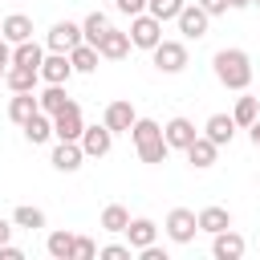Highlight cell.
<instances>
[{"label":"cell","mask_w":260,"mask_h":260,"mask_svg":"<svg viewBox=\"0 0 260 260\" xmlns=\"http://www.w3.org/2000/svg\"><path fill=\"white\" fill-rule=\"evenodd\" d=\"M211 69H215V81L223 85V89H236V93H244L248 85H252V57L244 53V49H219L215 57H211Z\"/></svg>","instance_id":"obj_1"},{"label":"cell","mask_w":260,"mask_h":260,"mask_svg":"<svg viewBox=\"0 0 260 260\" xmlns=\"http://www.w3.org/2000/svg\"><path fill=\"white\" fill-rule=\"evenodd\" d=\"M150 57H154V69L158 73H183L187 69V45L183 41H158L154 49H150Z\"/></svg>","instance_id":"obj_2"},{"label":"cell","mask_w":260,"mask_h":260,"mask_svg":"<svg viewBox=\"0 0 260 260\" xmlns=\"http://www.w3.org/2000/svg\"><path fill=\"white\" fill-rule=\"evenodd\" d=\"M130 41H134V49H146V53H150V49L162 41V20L150 16V12L130 16Z\"/></svg>","instance_id":"obj_3"},{"label":"cell","mask_w":260,"mask_h":260,"mask_svg":"<svg viewBox=\"0 0 260 260\" xmlns=\"http://www.w3.org/2000/svg\"><path fill=\"white\" fill-rule=\"evenodd\" d=\"M81 41H85V32H81L77 20H57V24L45 32V49H49V53H69V49H77Z\"/></svg>","instance_id":"obj_4"},{"label":"cell","mask_w":260,"mask_h":260,"mask_svg":"<svg viewBox=\"0 0 260 260\" xmlns=\"http://www.w3.org/2000/svg\"><path fill=\"white\" fill-rule=\"evenodd\" d=\"M167 236L175 240V244H191L195 240V232H199V215L191 211V207H171V215H167Z\"/></svg>","instance_id":"obj_5"},{"label":"cell","mask_w":260,"mask_h":260,"mask_svg":"<svg viewBox=\"0 0 260 260\" xmlns=\"http://www.w3.org/2000/svg\"><path fill=\"white\" fill-rule=\"evenodd\" d=\"M81 130H85V118H81V106H77V102H69L61 114H53V134H57L61 142H77Z\"/></svg>","instance_id":"obj_6"},{"label":"cell","mask_w":260,"mask_h":260,"mask_svg":"<svg viewBox=\"0 0 260 260\" xmlns=\"http://www.w3.org/2000/svg\"><path fill=\"white\" fill-rule=\"evenodd\" d=\"M175 24H179L183 41H199V37H207V24H211V16H207L199 4H183V12L175 16Z\"/></svg>","instance_id":"obj_7"},{"label":"cell","mask_w":260,"mask_h":260,"mask_svg":"<svg viewBox=\"0 0 260 260\" xmlns=\"http://www.w3.org/2000/svg\"><path fill=\"white\" fill-rule=\"evenodd\" d=\"M77 142H81L85 158H102V154H110V146H114V130H110L106 122H98V126H85Z\"/></svg>","instance_id":"obj_8"},{"label":"cell","mask_w":260,"mask_h":260,"mask_svg":"<svg viewBox=\"0 0 260 260\" xmlns=\"http://www.w3.org/2000/svg\"><path fill=\"white\" fill-rule=\"evenodd\" d=\"M102 122L114 130V134H130V126L138 122V110L126 102V98H118V102H110L106 106V114H102Z\"/></svg>","instance_id":"obj_9"},{"label":"cell","mask_w":260,"mask_h":260,"mask_svg":"<svg viewBox=\"0 0 260 260\" xmlns=\"http://www.w3.org/2000/svg\"><path fill=\"white\" fill-rule=\"evenodd\" d=\"M130 49H134L130 32H122V28H114V24H110V28L102 32V41H98V53H102L106 61H122Z\"/></svg>","instance_id":"obj_10"},{"label":"cell","mask_w":260,"mask_h":260,"mask_svg":"<svg viewBox=\"0 0 260 260\" xmlns=\"http://www.w3.org/2000/svg\"><path fill=\"white\" fill-rule=\"evenodd\" d=\"M73 77V61H69V53H45V61H41V81H49V85H65Z\"/></svg>","instance_id":"obj_11"},{"label":"cell","mask_w":260,"mask_h":260,"mask_svg":"<svg viewBox=\"0 0 260 260\" xmlns=\"http://www.w3.org/2000/svg\"><path fill=\"white\" fill-rule=\"evenodd\" d=\"M162 138H167V146H171V150H187V146L199 138V130H195V122H191V118H171V122L162 126Z\"/></svg>","instance_id":"obj_12"},{"label":"cell","mask_w":260,"mask_h":260,"mask_svg":"<svg viewBox=\"0 0 260 260\" xmlns=\"http://www.w3.org/2000/svg\"><path fill=\"white\" fill-rule=\"evenodd\" d=\"M122 236H126V244H130L134 252H142V248H150V244L158 240V223H154V219H146V215H138V219H130V223H126V232H122Z\"/></svg>","instance_id":"obj_13"},{"label":"cell","mask_w":260,"mask_h":260,"mask_svg":"<svg viewBox=\"0 0 260 260\" xmlns=\"http://www.w3.org/2000/svg\"><path fill=\"white\" fill-rule=\"evenodd\" d=\"M244 248H248V244H244V236H240V232H232V228H223V232H215V236H211V256H215V260H240V256H244Z\"/></svg>","instance_id":"obj_14"},{"label":"cell","mask_w":260,"mask_h":260,"mask_svg":"<svg viewBox=\"0 0 260 260\" xmlns=\"http://www.w3.org/2000/svg\"><path fill=\"white\" fill-rule=\"evenodd\" d=\"M49 162L57 167V171H65V175H73L81 162H85V150H81V142H61L57 138V146H53V154H49Z\"/></svg>","instance_id":"obj_15"},{"label":"cell","mask_w":260,"mask_h":260,"mask_svg":"<svg viewBox=\"0 0 260 260\" xmlns=\"http://www.w3.org/2000/svg\"><path fill=\"white\" fill-rule=\"evenodd\" d=\"M37 81H41V69H32V65H8V73H4V85L12 89V93H32L37 89Z\"/></svg>","instance_id":"obj_16"},{"label":"cell","mask_w":260,"mask_h":260,"mask_svg":"<svg viewBox=\"0 0 260 260\" xmlns=\"http://www.w3.org/2000/svg\"><path fill=\"white\" fill-rule=\"evenodd\" d=\"M236 130H240V126H236V118H232V114H211V118L203 122V134H207L215 146H228V142L236 138Z\"/></svg>","instance_id":"obj_17"},{"label":"cell","mask_w":260,"mask_h":260,"mask_svg":"<svg viewBox=\"0 0 260 260\" xmlns=\"http://www.w3.org/2000/svg\"><path fill=\"white\" fill-rule=\"evenodd\" d=\"M215 154H219V146H215L207 134H199V138L187 146V162H191L195 171H207V167H215Z\"/></svg>","instance_id":"obj_18"},{"label":"cell","mask_w":260,"mask_h":260,"mask_svg":"<svg viewBox=\"0 0 260 260\" xmlns=\"http://www.w3.org/2000/svg\"><path fill=\"white\" fill-rule=\"evenodd\" d=\"M20 130H24V138H28L32 146H41V142L57 138V134H53V114H45V110H37V114H32V118H28Z\"/></svg>","instance_id":"obj_19"},{"label":"cell","mask_w":260,"mask_h":260,"mask_svg":"<svg viewBox=\"0 0 260 260\" xmlns=\"http://www.w3.org/2000/svg\"><path fill=\"white\" fill-rule=\"evenodd\" d=\"M37 110H41V102H37V89H32V93H12V98H8V118H12L16 126H24V122H28Z\"/></svg>","instance_id":"obj_20"},{"label":"cell","mask_w":260,"mask_h":260,"mask_svg":"<svg viewBox=\"0 0 260 260\" xmlns=\"http://www.w3.org/2000/svg\"><path fill=\"white\" fill-rule=\"evenodd\" d=\"M4 41H12V45H20V41H32V16H24V12H12V16H4V32H0Z\"/></svg>","instance_id":"obj_21"},{"label":"cell","mask_w":260,"mask_h":260,"mask_svg":"<svg viewBox=\"0 0 260 260\" xmlns=\"http://www.w3.org/2000/svg\"><path fill=\"white\" fill-rule=\"evenodd\" d=\"M69 61H73V73H93L98 61H102V53H98V45L81 41L77 49H69Z\"/></svg>","instance_id":"obj_22"},{"label":"cell","mask_w":260,"mask_h":260,"mask_svg":"<svg viewBox=\"0 0 260 260\" xmlns=\"http://www.w3.org/2000/svg\"><path fill=\"white\" fill-rule=\"evenodd\" d=\"M223 228H232V211L228 207H203L199 211V232H207V236H215V232H223Z\"/></svg>","instance_id":"obj_23"},{"label":"cell","mask_w":260,"mask_h":260,"mask_svg":"<svg viewBox=\"0 0 260 260\" xmlns=\"http://www.w3.org/2000/svg\"><path fill=\"white\" fill-rule=\"evenodd\" d=\"M37 102H41V110H45V114H61L73 98L65 93V85H49V81H45V89L37 93Z\"/></svg>","instance_id":"obj_24"},{"label":"cell","mask_w":260,"mask_h":260,"mask_svg":"<svg viewBox=\"0 0 260 260\" xmlns=\"http://www.w3.org/2000/svg\"><path fill=\"white\" fill-rule=\"evenodd\" d=\"M232 118H236V126H244V130H248V126L260 118V98H252V93L244 89V93L236 98V110H232Z\"/></svg>","instance_id":"obj_25"},{"label":"cell","mask_w":260,"mask_h":260,"mask_svg":"<svg viewBox=\"0 0 260 260\" xmlns=\"http://www.w3.org/2000/svg\"><path fill=\"white\" fill-rule=\"evenodd\" d=\"M45 252L53 260H73V232H49L45 236Z\"/></svg>","instance_id":"obj_26"},{"label":"cell","mask_w":260,"mask_h":260,"mask_svg":"<svg viewBox=\"0 0 260 260\" xmlns=\"http://www.w3.org/2000/svg\"><path fill=\"white\" fill-rule=\"evenodd\" d=\"M12 61H16V65H32V69H41V61H45V45H37V41H20V45H12Z\"/></svg>","instance_id":"obj_27"},{"label":"cell","mask_w":260,"mask_h":260,"mask_svg":"<svg viewBox=\"0 0 260 260\" xmlns=\"http://www.w3.org/2000/svg\"><path fill=\"white\" fill-rule=\"evenodd\" d=\"M12 223L24 228V232H41V228H45V211L32 207V203H20V207L12 211Z\"/></svg>","instance_id":"obj_28"},{"label":"cell","mask_w":260,"mask_h":260,"mask_svg":"<svg viewBox=\"0 0 260 260\" xmlns=\"http://www.w3.org/2000/svg\"><path fill=\"white\" fill-rule=\"evenodd\" d=\"M130 138H134V146H146V142L162 138V126H158L154 118H138V122L130 126Z\"/></svg>","instance_id":"obj_29"},{"label":"cell","mask_w":260,"mask_h":260,"mask_svg":"<svg viewBox=\"0 0 260 260\" xmlns=\"http://www.w3.org/2000/svg\"><path fill=\"white\" fill-rule=\"evenodd\" d=\"M126 223H130V211L122 207V203H110V207H102V228L106 232H126Z\"/></svg>","instance_id":"obj_30"},{"label":"cell","mask_w":260,"mask_h":260,"mask_svg":"<svg viewBox=\"0 0 260 260\" xmlns=\"http://www.w3.org/2000/svg\"><path fill=\"white\" fill-rule=\"evenodd\" d=\"M106 28H110V16H106V12H89V16L81 20V32H85V41H89V45H98Z\"/></svg>","instance_id":"obj_31"},{"label":"cell","mask_w":260,"mask_h":260,"mask_svg":"<svg viewBox=\"0 0 260 260\" xmlns=\"http://www.w3.org/2000/svg\"><path fill=\"white\" fill-rule=\"evenodd\" d=\"M167 154H171V146H167V138H154V142H146V146H138V158H142L146 167H158V162H167Z\"/></svg>","instance_id":"obj_32"},{"label":"cell","mask_w":260,"mask_h":260,"mask_svg":"<svg viewBox=\"0 0 260 260\" xmlns=\"http://www.w3.org/2000/svg\"><path fill=\"white\" fill-rule=\"evenodd\" d=\"M183 4H187V0H146V12L167 24V20H175V16L183 12Z\"/></svg>","instance_id":"obj_33"},{"label":"cell","mask_w":260,"mask_h":260,"mask_svg":"<svg viewBox=\"0 0 260 260\" xmlns=\"http://www.w3.org/2000/svg\"><path fill=\"white\" fill-rule=\"evenodd\" d=\"M98 256V244L89 236H73V260H93Z\"/></svg>","instance_id":"obj_34"},{"label":"cell","mask_w":260,"mask_h":260,"mask_svg":"<svg viewBox=\"0 0 260 260\" xmlns=\"http://www.w3.org/2000/svg\"><path fill=\"white\" fill-rule=\"evenodd\" d=\"M130 252H134L130 244H106L98 256H106V260H130Z\"/></svg>","instance_id":"obj_35"},{"label":"cell","mask_w":260,"mask_h":260,"mask_svg":"<svg viewBox=\"0 0 260 260\" xmlns=\"http://www.w3.org/2000/svg\"><path fill=\"white\" fill-rule=\"evenodd\" d=\"M114 8L122 16H138V12H146V0H114Z\"/></svg>","instance_id":"obj_36"},{"label":"cell","mask_w":260,"mask_h":260,"mask_svg":"<svg viewBox=\"0 0 260 260\" xmlns=\"http://www.w3.org/2000/svg\"><path fill=\"white\" fill-rule=\"evenodd\" d=\"M207 16H219V12H228V0H195Z\"/></svg>","instance_id":"obj_37"},{"label":"cell","mask_w":260,"mask_h":260,"mask_svg":"<svg viewBox=\"0 0 260 260\" xmlns=\"http://www.w3.org/2000/svg\"><path fill=\"white\" fill-rule=\"evenodd\" d=\"M0 260H24V252L16 244H0Z\"/></svg>","instance_id":"obj_38"},{"label":"cell","mask_w":260,"mask_h":260,"mask_svg":"<svg viewBox=\"0 0 260 260\" xmlns=\"http://www.w3.org/2000/svg\"><path fill=\"white\" fill-rule=\"evenodd\" d=\"M138 256H142V260H167V252H162L158 244H150V248H142Z\"/></svg>","instance_id":"obj_39"},{"label":"cell","mask_w":260,"mask_h":260,"mask_svg":"<svg viewBox=\"0 0 260 260\" xmlns=\"http://www.w3.org/2000/svg\"><path fill=\"white\" fill-rule=\"evenodd\" d=\"M0 65H12V41L0 37Z\"/></svg>","instance_id":"obj_40"},{"label":"cell","mask_w":260,"mask_h":260,"mask_svg":"<svg viewBox=\"0 0 260 260\" xmlns=\"http://www.w3.org/2000/svg\"><path fill=\"white\" fill-rule=\"evenodd\" d=\"M12 228H16V223H12V219H4V215H0V244H8V240H12Z\"/></svg>","instance_id":"obj_41"},{"label":"cell","mask_w":260,"mask_h":260,"mask_svg":"<svg viewBox=\"0 0 260 260\" xmlns=\"http://www.w3.org/2000/svg\"><path fill=\"white\" fill-rule=\"evenodd\" d=\"M248 134H252V146H256V150H260V118H256V122H252V126H248Z\"/></svg>","instance_id":"obj_42"},{"label":"cell","mask_w":260,"mask_h":260,"mask_svg":"<svg viewBox=\"0 0 260 260\" xmlns=\"http://www.w3.org/2000/svg\"><path fill=\"white\" fill-rule=\"evenodd\" d=\"M252 0H228V8H248Z\"/></svg>","instance_id":"obj_43"},{"label":"cell","mask_w":260,"mask_h":260,"mask_svg":"<svg viewBox=\"0 0 260 260\" xmlns=\"http://www.w3.org/2000/svg\"><path fill=\"white\" fill-rule=\"evenodd\" d=\"M4 73H8V65H0V81H4Z\"/></svg>","instance_id":"obj_44"},{"label":"cell","mask_w":260,"mask_h":260,"mask_svg":"<svg viewBox=\"0 0 260 260\" xmlns=\"http://www.w3.org/2000/svg\"><path fill=\"white\" fill-rule=\"evenodd\" d=\"M0 32H4V16H0Z\"/></svg>","instance_id":"obj_45"},{"label":"cell","mask_w":260,"mask_h":260,"mask_svg":"<svg viewBox=\"0 0 260 260\" xmlns=\"http://www.w3.org/2000/svg\"><path fill=\"white\" fill-rule=\"evenodd\" d=\"M12 4H20V0H12Z\"/></svg>","instance_id":"obj_46"},{"label":"cell","mask_w":260,"mask_h":260,"mask_svg":"<svg viewBox=\"0 0 260 260\" xmlns=\"http://www.w3.org/2000/svg\"><path fill=\"white\" fill-rule=\"evenodd\" d=\"M252 4H260V0H252Z\"/></svg>","instance_id":"obj_47"}]
</instances>
